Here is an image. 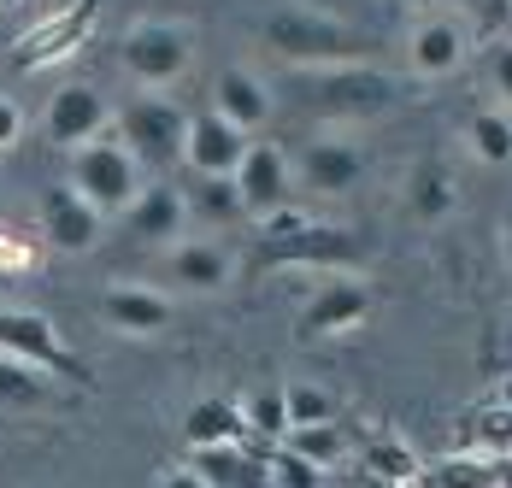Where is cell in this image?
I'll return each instance as SVG.
<instances>
[{
    "label": "cell",
    "instance_id": "cell-29",
    "mask_svg": "<svg viewBox=\"0 0 512 488\" xmlns=\"http://www.w3.org/2000/svg\"><path fill=\"white\" fill-rule=\"evenodd\" d=\"M248 424L259 436H289V389H259L248 400Z\"/></svg>",
    "mask_w": 512,
    "mask_h": 488
},
{
    "label": "cell",
    "instance_id": "cell-35",
    "mask_svg": "<svg viewBox=\"0 0 512 488\" xmlns=\"http://www.w3.org/2000/svg\"><path fill=\"white\" fill-rule=\"evenodd\" d=\"M489 77H495V95L512 106V42H495L489 48Z\"/></svg>",
    "mask_w": 512,
    "mask_h": 488
},
{
    "label": "cell",
    "instance_id": "cell-3",
    "mask_svg": "<svg viewBox=\"0 0 512 488\" xmlns=\"http://www.w3.org/2000/svg\"><path fill=\"white\" fill-rule=\"evenodd\" d=\"M259 265H318V271H365L371 242L342 224H289L259 242Z\"/></svg>",
    "mask_w": 512,
    "mask_h": 488
},
{
    "label": "cell",
    "instance_id": "cell-33",
    "mask_svg": "<svg viewBox=\"0 0 512 488\" xmlns=\"http://www.w3.org/2000/svg\"><path fill=\"white\" fill-rule=\"evenodd\" d=\"M371 465H377L389 483H412V477H418V459H412L407 447H395V441H371Z\"/></svg>",
    "mask_w": 512,
    "mask_h": 488
},
{
    "label": "cell",
    "instance_id": "cell-32",
    "mask_svg": "<svg viewBox=\"0 0 512 488\" xmlns=\"http://www.w3.org/2000/svg\"><path fill=\"white\" fill-rule=\"evenodd\" d=\"M330 418V394L312 383H289V430L295 424H324Z\"/></svg>",
    "mask_w": 512,
    "mask_h": 488
},
{
    "label": "cell",
    "instance_id": "cell-24",
    "mask_svg": "<svg viewBox=\"0 0 512 488\" xmlns=\"http://www.w3.org/2000/svg\"><path fill=\"white\" fill-rule=\"evenodd\" d=\"M283 447H295L301 459H312L318 471H336L342 459H348V436H342V424H295L289 436H283Z\"/></svg>",
    "mask_w": 512,
    "mask_h": 488
},
{
    "label": "cell",
    "instance_id": "cell-31",
    "mask_svg": "<svg viewBox=\"0 0 512 488\" xmlns=\"http://www.w3.org/2000/svg\"><path fill=\"white\" fill-rule=\"evenodd\" d=\"M42 265V242L24 230H0V277H24Z\"/></svg>",
    "mask_w": 512,
    "mask_h": 488
},
{
    "label": "cell",
    "instance_id": "cell-28",
    "mask_svg": "<svg viewBox=\"0 0 512 488\" xmlns=\"http://www.w3.org/2000/svg\"><path fill=\"white\" fill-rule=\"evenodd\" d=\"M477 453H489V459H512V406H489V412H477Z\"/></svg>",
    "mask_w": 512,
    "mask_h": 488
},
{
    "label": "cell",
    "instance_id": "cell-23",
    "mask_svg": "<svg viewBox=\"0 0 512 488\" xmlns=\"http://www.w3.org/2000/svg\"><path fill=\"white\" fill-rule=\"evenodd\" d=\"M465 142H471V153H477L483 165H512V112H501V106L471 112Z\"/></svg>",
    "mask_w": 512,
    "mask_h": 488
},
{
    "label": "cell",
    "instance_id": "cell-8",
    "mask_svg": "<svg viewBox=\"0 0 512 488\" xmlns=\"http://www.w3.org/2000/svg\"><path fill=\"white\" fill-rule=\"evenodd\" d=\"M95 18H101V0H71V6H59L53 18L30 24V30L12 42V65H18V71H42V65L71 59V53L89 42Z\"/></svg>",
    "mask_w": 512,
    "mask_h": 488
},
{
    "label": "cell",
    "instance_id": "cell-25",
    "mask_svg": "<svg viewBox=\"0 0 512 488\" xmlns=\"http://www.w3.org/2000/svg\"><path fill=\"white\" fill-rule=\"evenodd\" d=\"M48 400V371L0 353V406H42Z\"/></svg>",
    "mask_w": 512,
    "mask_h": 488
},
{
    "label": "cell",
    "instance_id": "cell-9",
    "mask_svg": "<svg viewBox=\"0 0 512 488\" xmlns=\"http://www.w3.org/2000/svg\"><path fill=\"white\" fill-rule=\"evenodd\" d=\"M36 218H42V242H48L53 253H89V247L101 242V224H106V212L83 195L77 183H53V189H42Z\"/></svg>",
    "mask_w": 512,
    "mask_h": 488
},
{
    "label": "cell",
    "instance_id": "cell-27",
    "mask_svg": "<svg viewBox=\"0 0 512 488\" xmlns=\"http://www.w3.org/2000/svg\"><path fill=\"white\" fill-rule=\"evenodd\" d=\"M412 212H418V218H430V224L454 212V183H448V171H442V165H424V171L412 177Z\"/></svg>",
    "mask_w": 512,
    "mask_h": 488
},
{
    "label": "cell",
    "instance_id": "cell-1",
    "mask_svg": "<svg viewBox=\"0 0 512 488\" xmlns=\"http://www.w3.org/2000/svg\"><path fill=\"white\" fill-rule=\"evenodd\" d=\"M265 48L301 71H324V65H354L365 53V36L348 30L342 18H324V12H307V6H283L265 18Z\"/></svg>",
    "mask_w": 512,
    "mask_h": 488
},
{
    "label": "cell",
    "instance_id": "cell-20",
    "mask_svg": "<svg viewBox=\"0 0 512 488\" xmlns=\"http://www.w3.org/2000/svg\"><path fill=\"white\" fill-rule=\"evenodd\" d=\"M171 283L189 294H218L230 283V253L212 242H183L171 253Z\"/></svg>",
    "mask_w": 512,
    "mask_h": 488
},
{
    "label": "cell",
    "instance_id": "cell-22",
    "mask_svg": "<svg viewBox=\"0 0 512 488\" xmlns=\"http://www.w3.org/2000/svg\"><path fill=\"white\" fill-rule=\"evenodd\" d=\"M189 212H195L201 224H236V218H248L242 183H236V177H195V189H189Z\"/></svg>",
    "mask_w": 512,
    "mask_h": 488
},
{
    "label": "cell",
    "instance_id": "cell-10",
    "mask_svg": "<svg viewBox=\"0 0 512 488\" xmlns=\"http://www.w3.org/2000/svg\"><path fill=\"white\" fill-rule=\"evenodd\" d=\"M371 283L359 277V271H330L324 283H318V294H312L307 306H301V342H312V336H342V330H354V324H365L371 318Z\"/></svg>",
    "mask_w": 512,
    "mask_h": 488
},
{
    "label": "cell",
    "instance_id": "cell-7",
    "mask_svg": "<svg viewBox=\"0 0 512 488\" xmlns=\"http://www.w3.org/2000/svg\"><path fill=\"white\" fill-rule=\"evenodd\" d=\"M312 100L330 118H371V112L395 106V77L377 65H359V59L354 65H324V71H312Z\"/></svg>",
    "mask_w": 512,
    "mask_h": 488
},
{
    "label": "cell",
    "instance_id": "cell-26",
    "mask_svg": "<svg viewBox=\"0 0 512 488\" xmlns=\"http://www.w3.org/2000/svg\"><path fill=\"white\" fill-rule=\"evenodd\" d=\"M436 488H501V459L489 453H454L436 465Z\"/></svg>",
    "mask_w": 512,
    "mask_h": 488
},
{
    "label": "cell",
    "instance_id": "cell-5",
    "mask_svg": "<svg viewBox=\"0 0 512 488\" xmlns=\"http://www.w3.org/2000/svg\"><path fill=\"white\" fill-rule=\"evenodd\" d=\"M112 124H118V136L130 142V153H136L142 165H171V159L189 147V112L165 95L130 100Z\"/></svg>",
    "mask_w": 512,
    "mask_h": 488
},
{
    "label": "cell",
    "instance_id": "cell-11",
    "mask_svg": "<svg viewBox=\"0 0 512 488\" xmlns=\"http://www.w3.org/2000/svg\"><path fill=\"white\" fill-rule=\"evenodd\" d=\"M248 130L242 124H230L218 106H206L189 118V147H183V159H189V171L195 177H236L242 171V159H248Z\"/></svg>",
    "mask_w": 512,
    "mask_h": 488
},
{
    "label": "cell",
    "instance_id": "cell-30",
    "mask_svg": "<svg viewBox=\"0 0 512 488\" xmlns=\"http://www.w3.org/2000/svg\"><path fill=\"white\" fill-rule=\"evenodd\" d=\"M318 483H324V471L312 459H301L295 447H277L271 453V488H318Z\"/></svg>",
    "mask_w": 512,
    "mask_h": 488
},
{
    "label": "cell",
    "instance_id": "cell-39",
    "mask_svg": "<svg viewBox=\"0 0 512 488\" xmlns=\"http://www.w3.org/2000/svg\"><path fill=\"white\" fill-rule=\"evenodd\" d=\"M501 488H512V459H501Z\"/></svg>",
    "mask_w": 512,
    "mask_h": 488
},
{
    "label": "cell",
    "instance_id": "cell-15",
    "mask_svg": "<svg viewBox=\"0 0 512 488\" xmlns=\"http://www.w3.org/2000/svg\"><path fill=\"white\" fill-rule=\"evenodd\" d=\"M295 177H301V189H312V195H348V189H359V177H365V153L354 142H307Z\"/></svg>",
    "mask_w": 512,
    "mask_h": 488
},
{
    "label": "cell",
    "instance_id": "cell-19",
    "mask_svg": "<svg viewBox=\"0 0 512 488\" xmlns=\"http://www.w3.org/2000/svg\"><path fill=\"white\" fill-rule=\"evenodd\" d=\"M254 430L248 424V406H236V400H224V394H206L189 406V418H183V441L189 447H224V441H242Z\"/></svg>",
    "mask_w": 512,
    "mask_h": 488
},
{
    "label": "cell",
    "instance_id": "cell-18",
    "mask_svg": "<svg viewBox=\"0 0 512 488\" xmlns=\"http://www.w3.org/2000/svg\"><path fill=\"white\" fill-rule=\"evenodd\" d=\"M124 218H130V236H136V242H171V236H183L189 195H177L171 183H154V189H142V200H136Z\"/></svg>",
    "mask_w": 512,
    "mask_h": 488
},
{
    "label": "cell",
    "instance_id": "cell-40",
    "mask_svg": "<svg viewBox=\"0 0 512 488\" xmlns=\"http://www.w3.org/2000/svg\"><path fill=\"white\" fill-rule=\"evenodd\" d=\"M418 6H442V0H418Z\"/></svg>",
    "mask_w": 512,
    "mask_h": 488
},
{
    "label": "cell",
    "instance_id": "cell-6",
    "mask_svg": "<svg viewBox=\"0 0 512 488\" xmlns=\"http://www.w3.org/2000/svg\"><path fill=\"white\" fill-rule=\"evenodd\" d=\"M0 353H12V359L36 365V371H48V377H65V383L95 389L89 365L65 353L59 330H53V318H42V312H0Z\"/></svg>",
    "mask_w": 512,
    "mask_h": 488
},
{
    "label": "cell",
    "instance_id": "cell-16",
    "mask_svg": "<svg viewBox=\"0 0 512 488\" xmlns=\"http://www.w3.org/2000/svg\"><path fill=\"white\" fill-rule=\"evenodd\" d=\"M465 24L460 18H424V24H412V36H407V53H412V71L418 77H448V71H460V59H465Z\"/></svg>",
    "mask_w": 512,
    "mask_h": 488
},
{
    "label": "cell",
    "instance_id": "cell-21",
    "mask_svg": "<svg viewBox=\"0 0 512 488\" xmlns=\"http://www.w3.org/2000/svg\"><path fill=\"white\" fill-rule=\"evenodd\" d=\"M189 465H195L212 488H259L265 483V471H259L236 441H224V447H189Z\"/></svg>",
    "mask_w": 512,
    "mask_h": 488
},
{
    "label": "cell",
    "instance_id": "cell-34",
    "mask_svg": "<svg viewBox=\"0 0 512 488\" xmlns=\"http://www.w3.org/2000/svg\"><path fill=\"white\" fill-rule=\"evenodd\" d=\"M471 18H477L489 36H501L512 24V0H471Z\"/></svg>",
    "mask_w": 512,
    "mask_h": 488
},
{
    "label": "cell",
    "instance_id": "cell-36",
    "mask_svg": "<svg viewBox=\"0 0 512 488\" xmlns=\"http://www.w3.org/2000/svg\"><path fill=\"white\" fill-rule=\"evenodd\" d=\"M18 136H24V106L0 95V153H6V147H18Z\"/></svg>",
    "mask_w": 512,
    "mask_h": 488
},
{
    "label": "cell",
    "instance_id": "cell-2",
    "mask_svg": "<svg viewBox=\"0 0 512 488\" xmlns=\"http://www.w3.org/2000/svg\"><path fill=\"white\" fill-rule=\"evenodd\" d=\"M71 183L95 200L106 218L130 212L142 200V159L130 153L124 136H95V142H83L71 153Z\"/></svg>",
    "mask_w": 512,
    "mask_h": 488
},
{
    "label": "cell",
    "instance_id": "cell-41",
    "mask_svg": "<svg viewBox=\"0 0 512 488\" xmlns=\"http://www.w3.org/2000/svg\"><path fill=\"white\" fill-rule=\"evenodd\" d=\"M0 6H18V0H0Z\"/></svg>",
    "mask_w": 512,
    "mask_h": 488
},
{
    "label": "cell",
    "instance_id": "cell-13",
    "mask_svg": "<svg viewBox=\"0 0 512 488\" xmlns=\"http://www.w3.org/2000/svg\"><path fill=\"white\" fill-rule=\"evenodd\" d=\"M236 183H242V200H248V218H271V212H283L289 195H295V165H289V153L277 142H254L248 147V159H242V171H236Z\"/></svg>",
    "mask_w": 512,
    "mask_h": 488
},
{
    "label": "cell",
    "instance_id": "cell-14",
    "mask_svg": "<svg viewBox=\"0 0 512 488\" xmlns=\"http://www.w3.org/2000/svg\"><path fill=\"white\" fill-rule=\"evenodd\" d=\"M171 300L159 289H142V283H112L101 294V318L112 330H124V336H159L165 324H171Z\"/></svg>",
    "mask_w": 512,
    "mask_h": 488
},
{
    "label": "cell",
    "instance_id": "cell-4",
    "mask_svg": "<svg viewBox=\"0 0 512 488\" xmlns=\"http://www.w3.org/2000/svg\"><path fill=\"white\" fill-rule=\"evenodd\" d=\"M118 59H124V71H130L136 83H148V89H165V83H177V77L189 71V59H195V42H189V30H183V24L148 18V24L124 30V42H118Z\"/></svg>",
    "mask_w": 512,
    "mask_h": 488
},
{
    "label": "cell",
    "instance_id": "cell-17",
    "mask_svg": "<svg viewBox=\"0 0 512 488\" xmlns=\"http://www.w3.org/2000/svg\"><path fill=\"white\" fill-rule=\"evenodd\" d=\"M212 106L230 118V124H242L248 136H254L259 124L271 118V89L259 83L254 71H242V65H230V71H218V83H212Z\"/></svg>",
    "mask_w": 512,
    "mask_h": 488
},
{
    "label": "cell",
    "instance_id": "cell-38",
    "mask_svg": "<svg viewBox=\"0 0 512 488\" xmlns=\"http://www.w3.org/2000/svg\"><path fill=\"white\" fill-rule=\"evenodd\" d=\"M501 247H507V271H512V212H507V224H501Z\"/></svg>",
    "mask_w": 512,
    "mask_h": 488
},
{
    "label": "cell",
    "instance_id": "cell-12",
    "mask_svg": "<svg viewBox=\"0 0 512 488\" xmlns=\"http://www.w3.org/2000/svg\"><path fill=\"white\" fill-rule=\"evenodd\" d=\"M106 124H112V106H106L101 89H89V83H65L59 95L48 100V118H42V130H48L53 147H77L106 136Z\"/></svg>",
    "mask_w": 512,
    "mask_h": 488
},
{
    "label": "cell",
    "instance_id": "cell-37",
    "mask_svg": "<svg viewBox=\"0 0 512 488\" xmlns=\"http://www.w3.org/2000/svg\"><path fill=\"white\" fill-rule=\"evenodd\" d=\"M159 488H212V483H206L195 465H177V471H165V477H159Z\"/></svg>",
    "mask_w": 512,
    "mask_h": 488
}]
</instances>
